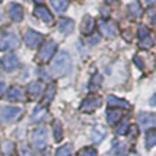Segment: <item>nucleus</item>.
Instances as JSON below:
<instances>
[{"instance_id":"obj_18","label":"nucleus","mask_w":156,"mask_h":156,"mask_svg":"<svg viewBox=\"0 0 156 156\" xmlns=\"http://www.w3.org/2000/svg\"><path fill=\"white\" fill-rule=\"evenodd\" d=\"M58 29L61 30L62 34H71L74 29V22L68 17H62L61 20L58 22Z\"/></svg>"},{"instance_id":"obj_26","label":"nucleus","mask_w":156,"mask_h":156,"mask_svg":"<svg viewBox=\"0 0 156 156\" xmlns=\"http://www.w3.org/2000/svg\"><path fill=\"white\" fill-rule=\"evenodd\" d=\"M54 95H55V85H54V84H51L49 87L46 88V94H45V98H44L45 104L51 103V101H52V98H54Z\"/></svg>"},{"instance_id":"obj_23","label":"nucleus","mask_w":156,"mask_h":156,"mask_svg":"<svg viewBox=\"0 0 156 156\" xmlns=\"http://www.w3.org/2000/svg\"><path fill=\"white\" fill-rule=\"evenodd\" d=\"M145 145L147 149H152V147L156 145V130H149V132L146 133Z\"/></svg>"},{"instance_id":"obj_38","label":"nucleus","mask_w":156,"mask_h":156,"mask_svg":"<svg viewBox=\"0 0 156 156\" xmlns=\"http://www.w3.org/2000/svg\"><path fill=\"white\" fill-rule=\"evenodd\" d=\"M44 0H35V3H42Z\"/></svg>"},{"instance_id":"obj_32","label":"nucleus","mask_w":156,"mask_h":156,"mask_svg":"<svg viewBox=\"0 0 156 156\" xmlns=\"http://www.w3.org/2000/svg\"><path fill=\"white\" fill-rule=\"evenodd\" d=\"M133 62L136 64V65H137V67L140 68V69H143V68H145V64H143V61H142V58H140L139 55H134Z\"/></svg>"},{"instance_id":"obj_16","label":"nucleus","mask_w":156,"mask_h":156,"mask_svg":"<svg viewBox=\"0 0 156 156\" xmlns=\"http://www.w3.org/2000/svg\"><path fill=\"white\" fill-rule=\"evenodd\" d=\"M107 104L112 107H120V108H130V104H129L126 100H122V98H117L116 95H108L107 97Z\"/></svg>"},{"instance_id":"obj_20","label":"nucleus","mask_w":156,"mask_h":156,"mask_svg":"<svg viewBox=\"0 0 156 156\" xmlns=\"http://www.w3.org/2000/svg\"><path fill=\"white\" fill-rule=\"evenodd\" d=\"M104 136H106V129L101 127V126H94L93 133H91V139H93V142L100 143L101 140L104 139Z\"/></svg>"},{"instance_id":"obj_2","label":"nucleus","mask_w":156,"mask_h":156,"mask_svg":"<svg viewBox=\"0 0 156 156\" xmlns=\"http://www.w3.org/2000/svg\"><path fill=\"white\" fill-rule=\"evenodd\" d=\"M19 45V38L15 32L7 30L5 34L0 35V51H10L17 48Z\"/></svg>"},{"instance_id":"obj_41","label":"nucleus","mask_w":156,"mask_h":156,"mask_svg":"<svg viewBox=\"0 0 156 156\" xmlns=\"http://www.w3.org/2000/svg\"><path fill=\"white\" fill-rule=\"evenodd\" d=\"M13 156H16V155H13Z\"/></svg>"},{"instance_id":"obj_13","label":"nucleus","mask_w":156,"mask_h":156,"mask_svg":"<svg viewBox=\"0 0 156 156\" xmlns=\"http://www.w3.org/2000/svg\"><path fill=\"white\" fill-rule=\"evenodd\" d=\"M6 97H7V100H10V101H22V100H25L23 90L20 88V87H17V85H13V87H10V88L7 90Z\"/></svg>"},{"instance_id":"obj_36","label":"nucleus","mask_w":156,"mask_h":156,"mask_svg":"<svg viewBox=\"0 0 156 156\" xmlns=\"http://www.w3.org/2000/svg\"><path fill=\"white\" fill-rule=\"evenodd\" d=\"M146 3L147 5H153V3H156V0H146Z\"/></svg>"},{"instance_id":"obj_22","label":"nucleus","mask_w":156,"mask_h":156,"mask_svg":"<svg viewBox=\"0 0 156 156\" xmlns=\"http://www.w3.org/2000/svg\"><path fill=\"white\" fill-rule=\"evenodd\" d=\"M129 127H130V124H129V120H127V119H123L122 122L117 124L116 133L119 134V136H124V134H127Z\"/></svg>"},{"instance_id":"obj_14","label":"nucleus","mask_w":156,"mask_h":156,"mask_svg":"<svg viewBox=\"0 0 156 156\" xmlns=\"http://www.w3.org/2000/svg\"><path fill=\"white\" fill-rule=\"evenodd\" d=\"M34 13L38 19L44 20L45 23H52V20H54V17H52V15H51V12L48 10L45 6H38V7L35 9Z\"/></svg>"},{"instance_id":"obj_19","label":"nucleus","mask_w":156,"mask_h":156,"mask_svg":"<svg viewBox=\"0 0 156 156\" xmlns=\"http://www.w3.org/2000/svg\"><path fill=\"white\" fill-rule=\"evenodd\" d=\"M142 13H143V9H142L139 2H133V3L129 5V15H130V17L137 19V17L142 16Z\"/></svg>"},{"instance_id":"obj_12","label":"nucleus","mask_w":156,"mask_h":156,"mask_svg":"<svg viewBox=\"0 0 156 156\" xmlns=\"http://www.w3.org/2000/svg\"><path fill=\"white\" fill-rule=\"evenodd\" d=\"M42 91H44V87H42V83H39V81H34L26 87V93L30 100H36L42 94Z\"/></svg>"},{"instance_id":"obj_10","label":"nucleus","mask_w":156,"mask_h":156,"mask_svg":"<svg viewBox=\"0 0 156 156\" xmlns=\"http://www.w3.org/2000/svg\"><path fill=\"white\" fill-rule=\"evenodd\" d=\"M9 16L12 17V20L15 22H22L23 20V7L19 3H10L7 7Z\"/></svg>"},{"instance_id":"obj_33","label":"nucleus","mask_w":156,"mask_h":156,"mask_svg":"<svg viewBox=\"0 0 156 156\" xmlns=\"http://www.w3.org/2000/svg\"><path fill=\"white\" fill-rule=\"evenodd\" d=\"M20 152H22V156H35L34 152L30 151L29 147H22V149H20Z\"/></svg>"},{"instance_id":"obj_5","label":"nucleus","mask_w":156,"mask_h":156,"mask_svg":"<svg viewBox=\"0 0 156 156\" xmlns=\"http://www.w3.org/2000/svg\"><path fill=\"white\" fill-rule=\"evenodd\" d=\"M101 106V97L100 95H88L85 100L81 103V107H80V110L84 113H93L95 112L98 107Z\"/></svg>"},{"instance_id":"obj_4","label":"nucleus","mask_w":156,"mask_h":156,"mask_svg":"<svg viewBox=\"0 0 156 156\" xmlns=\"http://www.w3.org/2000/svg\"><path fill=\"white\" fill-rule=\"evenodd\" d=\"M56 51V42L54 41H48V42H45L42 46H41V49H39V54H38V61L39 62H48L54 56Z\"/></svg>"},{"instance_id":"obj_34","label":"nucleus","mask_w":156,"mask_h":156,"mask_svg":"<svg viewBox=\"0 0 156 156\" xmlns=\"http://www.w3.org/2000/svg\"><path fill=\"white\" fill-rule=\"evenodd\" d=\"M151 106H156V93L153 94V97L151 98Z\"/></svg>"},{"instance_id":"obj_15","label":"nucleus","mask_w":156,"mask_h":156,"mask_svg":"<svg viewBox=\"0 0 156 156\" xmlns=\"http://www.w3.org/2000/svg\"><path fill=\"white\" fill-rule=\"evenodd\" d=\"M94 19L91 16H84L83 22H81V26H80V29H81V32H83L84 35H91L93 34V30H94Z\"/></svg>"},{"instance_id":"obj_9","label":"nucleus","mask_w":156,"mask_h":156,"mask_svg":"<svg viewBox=\"0 0 156 156\" xmlns=\"http://www.w3.org/2000/svg\"><path fill=\"white\" fill-rule=\"evenodd\" d=\"M139 124L142 129L149 130L156 127V114L153 113H142L139 116Z\"/></svg>"},{"instance_id":"obj_8","label":"nucleus","mask_w":156,"mask_h":156,"mask_svg":"<svg viewBox=\"0 0 156 156\" xmlns=\"http://www.w3.org/2000/svg\"><path fill=\"white\" fill-rule=\"evenodd\" d=\"M23 41H25V44L28 45L29 48H36L39 45L42 44V41H44V36L38 32H35L32 29H28L25 35H23Z\"/></svg>"},{"instance_id":"obj_35","label":"nucleus","mask_w":156,"mask_h":156,"mask_svg":"<svg viewBox=\"0 0 156 156\" xmlns=\"http://www.w3.org/2000/svg\"><path fill=\"white\" fill-rule=\"evenodd\" d=\"M3 90H5V84H3V83H0V94L3 93Z\"/></svg>"},{"instance_id":"obj_25","label":"nucleus","mask_w":156,"mask_h":156,"mask_svg":"<svg viewBox=\"0 0 156 156\" xmlns=\"http://www.w3.org/2000/svg\"><path fill=\"white\" fill-rule=\"evenodd\" d=\"M52 127H54V139L55 142H59L62 139V124L58 120L52 123Z\"/></svg>"},{"instance_id":"obj_17","label":"nucleus","mask_w":156,"mask_h":156,"mask_svg":"<svg viewBox=\"0 0 156 156\" xmlns=\"http://www.w3.org/2000/svg\"><path fill=\"white\" fill-rule=\"evenodd\" d=\"M45 117H46V107L45 106H38L34 110L32 116H30V122L32 123H39V122H42Z\"/></svg>"},{"instance_id":"obj_6","label":"nucleus","mask_w":156,"mask_h":156,"mask_svg":"<svg viewBox=\"0 0 156 156\" xmlns=\"http://www.w3.org/2000/svg\"><path fill=\"white\" fill-rule=\"evenodd\" d=\"M98 29H100L101 35L106 36V38H114L117 35V32H119V26L113 20H100Z\"/></svg>"},{"instance_id":"obj_29","label":"nucleus","mask_w":156,"mask_h":156,"mask_svg":"<svg viewBox=\"0 0 156 156\" xmlns=\"http://www.w3.org/2000/svg\"><path fill=\"white\" fill-rule=\"evenodd\" d=\"M78 156H97V152L93 147H84L78 152Z\"/></svg>"},{"instance_id":"obj_28","label":"nucleus","mask_w":156,"mask_h":156,"mask_svg":"<svg viewBox=\"0 0 156 156\" xmlns=\"http://www.w3.org/2000/svg\"><path fill=\"white\" fill-rule=\"evenodd\" d=\"M71 153H73V146L71 145L61 146V147L56 151V156H69Z\"/></svg>"},{"instance_id":"obj_31","label":"nucleus","mask_w":156,"mask_h":156,"mask_svg":"<svg viewBox=\"0 0 156 156\" xmlns=\"http://www.w3.org/2000/svg\"><path fill=\"white\" fill-rule=\"evenodd\" d=\"M113 152H116L117 156H123L124 155V145H123V143H114Z\"/></svg>"},{"instance_id":"obj_1","label":"nucleus","mask_w":156,"mask_h":156,"mask_svg":"<svg viewBox=\"0 0 156 156\" xmlns=\"http://www.w3.org/2000/svg\"><path fill=\"white\" fill-rule=\"evenodd\" d=\"M69 71H71V58L68 55V52H65V51L58 52L52 61L51 73L55 77H62V75L69 74Z\"/></svg>"},{"instance_id":"obj_40","label":"nucleus","mask_w":156,"mask_h":156,"mask_svg":"<svg viewBox=\"0 0 156 156\" xmlns=\"http://www.w3.org/2000/svg\"><path fill=\"white\" fill-rule=\"evenodd\" d=\"M2 2H3V0H0V3H2Z\"/></svg>"},{"instance_id":"obj_37","label":"nucleus","mask_w":156,"mask_h":156,"mask_svg":"<svg viewBox=\"0 0 156 156\" xmlns=\"http://www.w3.org/2000/svg\"><path fill=\"white\" fill-rule=\"evenodd\" d=\"M106 2H107V3H108V5H112V3H116L117 0H106Z\"/></svg>"},{"instance_id":"obj_24","label":"nucleus","mask_w":156,"mask_h":156,"mask_svg":"<svg viewBox=\"0 0 156 156\" xmlns=\"http://www.w3.org/2000/svg\"><path fill=\"white\" fill-rule=\"evenodd\" d=\"M51 5L56 12H64L68 7V0H51Z\"/></svg>"},{"instance_id":"obj_21","label":"nucleus","mask_w":156,"mask_h":156,"mask_svg":"<svg viewBox=\"0 0 156 156\" xmlns=\"http://www.w3.org/2000/svg\"><path fill=\"white\" fill-rule=\"evenodd\" d=\"M122 117V112L116 110V108H108L107 110V123L108 124H116Z\"/></svg>"},{"instance_id":"obj_11","label":"nucleus","mask_w":156,"mask_h":156,"mask_svg":"<svg viewBox=\"0 0 156 156\" xmlns=\"http://www.w3.org/2000/svg\"><path fill=\"white\" fill-rule=\"evenodd\" d=\"M17 65H19V59L15 54H7L2 58V67L6 71H13L15 68H17Z\"/></svg>"},{"instance_id":"obj_3","label":"nucleus","mask_w":156,"mask_h":156,"mask_svg":"<svg viewBox=\"0 0 156 156\" xmlns=\"http://www.w3.org/2000/svg\"><path fill=\"white\" fill-rule=\"evenodd\" d=\"M46 143H48V134H46V129L45 127H38L32 132V145L42 151L46 147Z\"/></svg>"},{"instance_id":"obj_7","label":"nucleus","mask_w":156,"mask_h":156,"mask_svg":"<svg viewBox=\"0 0 156 156\" xmlns=\"http://www.w3.org/2000/svg\"><path fill=\"white\" fill-rule=\"evenodd\" d=\"M22 108L19 107H0V123L13 122L15 119L20 116Z\"/></svg>"},{"instance_id":"obj_30","label":"nucleus","mask_w":156,"mask_h":156,"mask_svg":"<svg viewBox=\"0 0 156 156\" xmlns=\"http://www.w3.org/2000/svg\"><path fill=\"white\" fill-rule=\"evenodd\" d=\"M137 35H139V38L140 39H143V38H146V36H149V29L146 28L145 25H140L139 26V29H137Z\"/></svg>"},{"instance_id":"obj_27","label":"nucleus","mask_w":156,"mask_h":156,"mask_svg":"<svg viewBox=\"0 0 156 156\" xmlns=\"http://www.w3.org/2000/svg\"><path fill=\"white\" fill-rule=\"evenodd\" d=\"M152 46H153V39H152L151 35L146 36V38H143V39H140L139 48H142V49H149V48H152Z\"/></svg>"},{"instance_id":"obj_39","label":"nucleus","mask_w":156,"mask_h":156,"mask_svg":"<svg viewBox=\"0 0 156 156\" xmlns=\"http://www.w3.org/2000/svg\"><path fill=\"white\" fill-rule=\"evenodd\" d=\"M155 26H156V19H155Z\"/></svg>"}]
</instances>
